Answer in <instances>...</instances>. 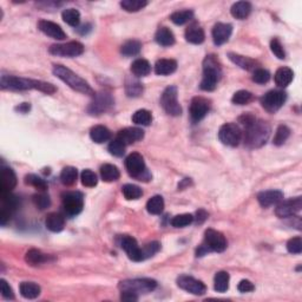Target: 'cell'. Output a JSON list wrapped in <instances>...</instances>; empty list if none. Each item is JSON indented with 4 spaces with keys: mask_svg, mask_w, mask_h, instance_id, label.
<instances>
[{
    "mask_svg": "<svg viewBox=\"0 0 302 302\" xmlns=\"http://www.w3.org/2000/svg\"><path fill=\"white\" fill-rule=\"evenodd\" d=\"M1 89L12 91H25V90H39V91L52 95L56 92V87L46 81L29 79V78L17 77V76H1Z\"/></svg>",
    "mask_w": 302,
    "mask_h": 302,
    "instance_id": "1",
    "label": "cell"
},
{
    "mask_svg": "<svg viewBox=\"0 0 302 302\" xmlns=\"http://www.w3.org/2000/svg\"><path fill=\"white\" fill-rule=\"evenodd\" d=\"M222 78V68L219 59L214 54H209L203 60V77L200 87L203 91H214Z\"/></svg>",
    "mask_w": 302,
    "mask_h": 302,
    "instance_id": "2",
    "label": "cell"
},
{
    "mask_svg": "<svg viewBox=\"0 0 302 302\" xmlns=\"http://www.w3.org/2000/svg\"><path fill=\"white\" fill-rule=\"evenodd\" d=\"M270 135V126L264 120L255 119L249 126L244 128V143L248 148L256 149L267 143Z\"/></svg>",
    "mask_w": 302,
    "mask_h": 302,
    "instance_id": "3",
    "label": "cell"
},
{
    "mask_svg": "<svg viewBox=\"0 0 302 302\" xmlns=\"http://www.w3.org/2000/svg\"><path fill=\"white\" fill-rule=\"evenodd\" d=\"M52 71L54 76H57L60 80L64 81L66 85L70 86L71 89L80 93H84V95L92 96V97L95 96V91L90 86V84L78 75H76L70 69L65 68L64 65H54Z\"/></svg>",
    "mask_w": 302,
    "mask_h": 302,
    "instance_id": "4",
    "label": "cell"
},
{
    "mask_svg": "<svg viewBox=\"0 0 302 302\" xmlns=\"http://www.w3.org/2000/svg\"><path fill=\"white\" fill-rule=\"evenodd\" d=\"M125 168L131 177L138 181L148 182L151 180V174L148 171L143 156L138 152H132L126 157Z\"/></svg>",
    "mask_w": 302,
    "mask_h": 302,
    "instance_id": "5",
    "label": "cell"
},
{
    "mask_svg": "<svg viewBox=\"0 0 302 302\" xmlns=\"http://www.w3.org/2000/svg\"><path fill=\"white\" fill-rule=\"evenodd\" d=\"M157 287V282L152 279H148V277H143V279H129L120 281L118 288L120 292H131L135 294H147L155 291Z\"/></svg>",
    "mask_w": 302,
    "mask_h": 302,
    "instance_id": "6",
    "label": "cell"
},
{
    "mask_svg": "<svg viewBox=\"0 0 302 302\" xmlns=\"http://www.w3.org/2000/svg\"><path fill=\"white\" fill-rule=\"evenodd\" d=\"M161 105L164 111L170 116L177 117L182 114V108L178 103L177 87L175 85L168 86L161 96Z\"/></svg>",
    "mask_w": 302,
    "mask_h": 302,
    "instance_id": "7",
    "label": "cell"
},
{
    "mask_svg": "<svg viewBox=\"0 0 302 302\" xmlns=\"http://www.w3.org/2000/svg\"><path fill=\"white\" fill-rule=\"evenodd\" d=\"M63 209L69 216H77L84 208V196L79 191H66L62 195Z\"/></svg>",
    "mask_w": 302,
    "mask_h": 302,
    "instance_id": "8",
    "label": "cell"
},
{
    "mask_svg": "<svg viewBox=\"0 0 302 302\" xmlns=\"http://www.w3.org/2000/svg\"><path fill=\"white\" fill-rule=\"evenodd\" d=\"M219 138L225 146L237 147L242 140V130L235 123H226L219 130Z\"/></svg>",
    "mask_w": 302,
    "mask_h": 302,
    "instance_id": "9",
    "label": "cell"
},
{
    "mask_svg": "<svg viewBox=\"0 0 302 302\" xmlns=\"http://www.w3.org/2000/svg\"><path fill=\"white\" fill-rule=\"evenodd\" d=\"M49 52L57 57H66V58H74L78 57L84 52V45L79 41H69L65 44H53L51 45Z\"/></svg>",
    "mask_w": 302,
    "mask_h": 302,
    "instance_id": "10",
    "label": "cell"
},
{
    "mask_svg": "<svg viewBox=\"0 0 302 302\" xmlns=\"http://www.w3.org/2000/svg\"><path fill=\"white\" fill-rule=\"evenodd\" d=\"M287 101V93L282 90H271L261 98V105L268 113H276Z\"/></svg>",
    "mask_w": 302,
    "mask_h": 302,
    "instance_id": "11",
    "label": "cell"
},
{
    "mask_svg": "<svg viewBox=\"0 0 302 302\" xmlns=\"http://www.w3.org/2000/svg\"><path fill=\"white\" fill-rule=\"evenodd\" d=\"M113 105V98L110 93L102 91L98 93H95L93 96L92 102L87 107V113L92 116H98L107 111Z\"/></svg>",
    "mask_w": 302,
    "mask_h": 302,
    "instance_id": "12",
    "label": "cell"
},
{
    "mask_svg": "<svg viewBox=\"0 0 302 302\" xmlns=\"http://www.w3.org/2000/svg\"><path fill=\"white\" fill-rule=\"evenodd\" d=\"M209 252L222 253L226 249V240L223 236L222 232L215 230V229H207L204 232V242Z\"/></svg>",
    "mask_w": 302,
    "mask_h": 302,
    "instance_id": "13",
    "label": "cell"
},
{
    "mask_svg": "<svg viewBox=\"0 0 302 302\" xmlns=\"http://www.w3.org/2000/svg\"><path fill=\"white\" fill-rule=\"evenodd\" d=\"M177 286L183 291L194 295H203L207 292V287L202 281L196 280L189 275H181L177 279Z\"/></svg>",
    "mask_w": 302,
    "mask_h": 302,
    "instance_id": "14",
    "label": "cell"
},
{
    "mask_svg": "<svg viewBox=\"0 0 302 302\" xmlns=\"http://www.w3.org/2000/svg\"><path fill=\"white\" fill-rule=\"evenodd\" d=\"M301 208H302V201L300 196H299V197L280 202L275 209V214L277 217H280V219L293 217L297 215L299 211L301 210Z\"/></svg>",
    "mask_w": 302,
    "mask_h": 302,
    "instance_id": "15",
    "label": "cell"
},
{
    "mask_svg": "<svg viewBox=\"0 0 302 302\" xmlns=\"http://www.w3.org/2000/svg\"><path fill=\"white\" fill-rule=\"evenodd\" d=\"M210 103L203 97L192 98L190 104V118L194 123H198L209 113Z\"/></svg>",
    "mask_w": 302,
    "mask_h": 302,
    "instance_id": "16",
    "label": "cell"
},
{
    "mask_svg": "<svg viewBox=\"0 0 302 302\" xmlns=\"http://www.w3.org/2000/svg\"><path fill=\"white\" fill-rule=\"evenodd\" d=\"M120 247H122V249L124 250L126 255L129 256V259L132 260V261L141 262L144 260L142 248H140L137 241L134 237L128 236V235L122 236V238H120Z\"/></svg>",
    "mask_w": 302,
    "mask_h": 302,
    "instance_id": "17",
    "label": "cell"
},
{
    "mask_svg": "<svg viewBox=\"0 0 302 302\" xmlns=\"http://www.w3.org/2000/svg\"><path fill=\"white\" fill-rule=\"evenodd\" d=\"M17 186V176L14 171L8 167L1 168L0 175V194L11 192Z\"/></svg>",
    "mask_w": 302,
    "mask_h": 302,
    "instance_id": "18",
    "label": "cell"
},
{
    "mask_svg": "<svg viewBox=\"0 0 302 302\" xmlns=\"http://www.w3.org/2000/svg\"><path fill=\"white\" fill-rule=\"evenodd\" d=\"M38 29L40 30L44 35L49 37L57 39V40H64L66 38V33L63 31V29L58 24L50 22V20H40L38 23Z\"/></svg>",
    "mask_w": 302,
    "mask_h": 302,
    "instance_id": "19",
    "label": "cell"
},
{
    "mask_svg": "<svg viewBox=\"0 0 302 302\" xmlns=\"http://www.w3.org/2000/svg\"><path fill=\"white\" fill-rule=\"evenodd\" d=\"M232 33V26L230 24L217 23L213 29V40L217 46L226 44L229 40Z\"/></svg>",
    "mask_w": 302,
    "mask_h": 302,
    "instance_id": "20",
    "label": "cell"
},
{
    "mask_svg": "<svg viewBox=\"0 0 302 302\" xmlns=\"http://www.w3.org/2000/svg\"><path fill=\"white\" fill-rule=\"evenodd\" d=\"M283 200V194L280 190H265L258 195V201L261 207L269 208L271 205L279 204Z\"/></svg>",
    "mask_w": 302,
    "mask_h": 302,
    "instance_id": "21",
    "label": "cell"
},
{
    "mask_svg": "<svg viewBox=\"0 0 302 302\" xmlns=\"http://www.w3.org/2000/svg\"><path fill=\"white\" fill-rule=\"evenodd\" d=\"M144 131L140 128H125L117 134V137L120 142L125 144V146H130V144L136 143V142L143 140Z\"/></svg>",
    "mask_w": 302,
    "mask_h": 302,
    "instance_id": "22",
    "label": "cell"
},
{
    "mask_svg": "<svg viewBox=\"0 0 302 302\" xmlns=\"http://www.w3.org/2000/svg\"><path fill=\"white\" fill-rule=\"evenodd\" d=\"M186 39L187 41L191 44H202L205 39V35L203 29L198 25V24H191L188 26V29L186 30Z\"/></svg>",
    "mask_w": 302,
    "mask_h": 302,
    "instance_id": "23",
    "label": "cell"
},
{
    "mask_svg": "<svg viewBox=\"0 0 302 302\" xmlns=\"http://www.w3.org/2000/svg\"><path fill=\"white\" fill-rule=\"evenodd\" d=\"M45 226L52 232L62 231L65 226L64 216L59 213H51L45 220Z\"/></svg>",
    "mask_w": 302,
    "mask_h": 302,
    "instance_id": "24",
    "label": "cell"
},
{
    "mask_svg": "<svg viewBox=\"0 0 302 302\" xmlns=\"http://www.w3.org/2000/svg\"><path fill=\"white\" fill-rule=\"evenodd\" d=\"M177 70V62L174 59H159L155 64V74L169 76Z\"/></svg>",
    "mask_w": 302,
    "mask_h": 302,
    "instance_id": "25",
    "label": "cell"
},
{
    "mask_svg": "<svg viewBox=\"0 0 302 302\" xmlns=\"http://www.w3.org/2000/svg\"><path fill=\"white\" fill-rule=\"evenodd\" d=\"M155 40L161 46H173L175 44V35L168 27H159L155 35Z\"/></svg>",
    "mask_w": 302,
    "mask_h": 302,
    "instance_id": "26",
    "label": "cell"
},
{
    "mask_svg": "<svg viewBox=\"0 0 302 302\" xmlns=\"http://www.w3.org/2000/svg\"><path fill=\"white\" fill-rule=\"evenodd\" d=\"M90 137L95 143L102 144L111 140V131L104 125H96L90 130Z\"/></svg>",
    "mask_w": 302,
    "mask_h": 302,
    "instance_id": "27",
    "label": "cell"
},
{
    "mask_svg": "<svg viewBox=\"0 0 302 302\" xmlns=\"http://www.w3.org/2000/svg\"><path fill=\"white\" fill-rule=\"evenodd\" d=\"M228 57H229V59L234 63V64L240 66V68L243 69V70L249 71V70H253V69H255L256 70L258 62L252 58H249V57H244V56H241V54H236L232 52L228 53Z\"/></svg>",
    "mask_w": 302,
    "mask_h": 302,
    "instance_id": "28",
    "label": "cell"
},
{
    "mask_svg": "<svg viewBox=\"0 0 302 302\" xmlns=\"http://www.w3.org/2000/svg\"><path fill=\"white\" fill-rule=\"evenodd\" d=\"M231 16L236 19H246L252 12V4L248 1H237L231 6Z\"/></svg>",
    "mask_w": 302,
    "mask_h": 302,
    "instance_id": "29",
    "label": "cell"
},
{
    "mask_svg": "<svg viewBox=\"0 0 302 302\" xmlns=\"http://www.w3.org/2000/svg\"><path fill=\"white\" fill-rule=\"evenodd\" d=\"M293 78H294V72L289 68H280L274 76L275 84L280 87L288 86L292 83Z\"/></svg>",
    "mask_w": 302,
    "mask_h": 302,
    "instance_id": "30",
    "label": "cell"
},
{
    "mask_svg": "<svg viewBox=\"0 0 302 302\" xmlns=\"http://www.w3.org/2000/svg\"><path fill=\"white\" fill-rule=\"evenodd\" d=\"M19 291L23 298L32 300V299H37L39 295H40L41 289L40 287L35 282H23L20 283Z\"/></svg>",
    "mask_w": 302,
    "mask_h": 302,
    "instance_id": "31",
    "label": "cell"
},
{
    "mask_svg": "<svg viewBox=\"0 0 302 302\" xmlns=\"http://www.w3.org/2000/svg\"><path fill=\"white\" fill-rule=\"evenodd\" d=\"M131 72L136 77H146L151 72L150 63L143 58L136 59L131 64Z\"/></svg>",
    "mask_w": 302,
    "mask_h": 302,
    "instance_id": "32",
    "label": "cell"
},
{
    "mask_svg": "<svg viewBox=\"0 0 302 302\" xmlns=\"http://www.w3.org/2000/svg\"><path fill=\"white\" fill-rule=\"evenodd\" d=\"M101 177L104 182H114V181L119 180L120 173L116 165L104 164L101 167Z\"/></svg>",
    "mask_w": 302,
    "mask_h": 302,
    "instance_id": "33",
    "label": "cell"
},
{
    "mask_svg": "<svg viewBox=\"0 0 302 302\" xmlns=\"http://www.w3.org/2000/svg\"><path fill=\"white\" fill-rule=\"evenodd\" d=\"M229 280H230V276L226 271L221 270L216 273L215 277H214V288H215V291L219 293H225L228 291Z\"/></svg>",
    "mask_w": 302,
    "mask_h": 302,
    "instance_id": "34",
    "label": "cell"
},
{
    "mask_svg": "<svg viewBox=\"0 0 302 302\" xmlns=\"http://www.w3.org/2000/svg\"><path fill=\"white\" fill-rule=\"evenodd\" d=\"M147 210L151 215H159L164 210V200L162 196H152L147 203Z\"/></svg>",
    "mask_w": 302,
    "mask_h": 302,
    "instance_id": "35",
    "label": "cell"
},
{
    "mask_svg": "<svg viewBox=\"0 0 302 302\" xmlns=\"http://www.w3.org/2000/svg\"><path fill=\"white\" fill-rule=\"evenodd\" d=\"M25 261L31 265H38L47 261V255L39 249H30L25 255Z\"/></svg>",
    "mask_w": 302,
    "mask_h": 302,
    "instance_id": "36",
    "label": "cell"
},
{
    "mask_svg": "<svg viewBox=\"0 0 302 302\" xmlns=\"http://www.w3.org/2000/svg\"><path fill=\"white\" fill-rule=\"evenodd\" d=\"M141 50H142V43L140 40H135V39L125 41V43L122 45V47H120V52L126 57L136 56V54L141 52Z\"/></svg>",
    "mask_w": 302,
    "mask_h": 302,
    "instance_id": "37",
    "label": "cell"
},
{
    "mask_svg": "<svg viewBox=\"0 0 302 302\" xmlns=\"http://www.w3.org/2000/svg\"><path fill=\"white\" fill-rule=\"evenodd\" d=\"M192 18H194V11L183 10L174 12L170 16V20L176 25H184V24L189 23Z\"/></svg>",
    "mask_w": 302,
    "mask_h": 302,
    "instance_id": "38",
    "label": "cell"
},
{
    "mask_svg": "<svg viewBox=\"0 0 302 302\" xmlns=\"http://www.w3.org/2000/svg\"><path fill=\"white\" fill-rule=\"evenodd\" d=\"M78 177V171L77 169L74 167H65L62 170V173H60V181H62V183L64 184V186H74L76 183V181H77Z\"/></svg>",
    "mask_w": 302,
    "mask_h": 302,
    "instance_id": "39",
    "label": "cell"
},
{
    "mask_svg": "<svg viewBox=\"0 0 302 302\" xmlns=\"http://www.w3.org/2000/svg\"><path fill=\"white\" fill-rule=\"evenodd\" d=\"M62 18L68 25L77 27L80 22V13L76 8H66V10L63 11Z\"/></svg>",
    "mask_w": 302,
    "mask_h": 302,
    "instance_id": "40",
    "label": "cell"
},
{
    "mask_svg": "<svg viewBox=\"0 0 302 302\" xmlns=\"http://www.w3.org/2000/svg\"><path fill=\"white\" fill-rule=\"evenodd\" d=\"M151 120H152V116H151L150 111L146 110V109H142V110H137L136 113L132 114V122L137 125H143L148 126L150 125Z\"/></svg>",
    "mask_w": 302,
    "mask_h": 302,
    "instance_id": "41",
    "label": "cell"
},
{
    "mask_svg": "<svg viewBox=\"0 0 302 302\" xmlns=\"http://www.w3.org/2000/svg\"><path fill=\"white\" fill-rule=\"evenodd\" d=\"M25 183L27 186H31L33 188H36L39 191H45L47 189V182L43 180L41 177L37 176L35 174H29L25 176Z\"/></svg>",
    "mask_w": 302,
    "mask_h": 302,
    "instance_id": "42",
    "label": "cell"
},
{
    "mask_svg": "<svg viewBox=\"0 0 302 302\" xmlns=\"http://www.w3.org/2000/svg\"><path fill=\"white\" fill-rule=\"evenodd\" d=\"M122 192L128 201L138 200L143 195L142 189L138 186H135V184H125L122 188Z\"/></svg>",
    "mask_w": 302,
    "mask_h": 302,
    "instance_id": "43",
    "label": "cell"
},
{
    "mask_svg": "<svg viewBox=\"0 0 302 302\" xmlns=\"http://www.w3.org/2000/svg\"><path fill=\"white\" fill-rule=\"evenodd\" d=\"M148 5L146 0H123L120 1V7L126 12H138Z\"/></svg>",
    "mask_w": 302,
    "mask_h": 302,
    "instance_id": "44",
    "label": "cell"
},
{
    "mask_svg": "<svg viewBox=\"0 0 302 302\" xmlns=\"http://www.w3.org/2000/svg\"><path fill=\"white\" fill-rule=\"evenodd\" d=\"M289 136H291V129H289L287 125L281 124L279 125V128H277L276 130L275 136H274L273 143L277 147L282 146V144L285 143L287 140H288Z\"/></svg>",
    "mask_w": 302,
    "mask_h": 302,
    "instance_id": "45",
    "label": "cell"
},
{
    "mask_svg": "<svg viewBox=\"0 0 302 302\" xmlns=\"http://www.w3.org/2000/svg\"><path fill=\"white\" fill-rule=\"evenodd\" d=\"M195 217L191 215V214H181V215H176L173 217L170 223L171 226H175V228H184V226L191 225L194 222Z\"/></svg>",
    "mask_w": 302,
    "mask_h": 302,
    "instance_id": "46",
    "label": "cell"
},
{
    "mask_svg": "<svg viewBox=\"0 0 302 302\" xmlns=\"http://www.w3.org/2000/svg\"><path fill=\"white\" fill-rule=\"evenodd\" d=\"M80 180L81 184H83L84 187H87V188H93V187L97 186L98 183L97 175L93 173L92 170H90V169L83 170V173L80 175Z\"/></svg>",
    "mask_w": 302,
    "mask_h": 302,
    "instance_id": "47",
    "label": "cell"
},
{
    "mask_svg": "<svg viewBox=\"0 0 302 302\" xmlns=\"http://www.w3.org/2000/svg\"><path fill=\"white\" fill-rule=\"evenodd\" d=\"M253 101V93L246 90H240L232 96L231 102L236 105H246Z\"/></svg>",
    "mask_w": 302,
    "mask_h": 302,
    "instance_id": "48",
    "label": "cell"
},
{
    "mask_svg": "<svg viewBox=\"0 0 302 302\" xmlns=\"http://www.w3.org/2000/svg\"><path fill=\"white\" fill-rule=\"evenodd\" d=\"M125 91L129 97H140L142 93H143V85H142L140 81H128L125 85Z\"/></svg>",
    "mask_w": 302,
    "mask_h": 302,
    "instance_id": "49",
    "label": "cell"
},
{
    "mask_svg": "<svg viewBox=\"0 0 302 302\" xmlns=\"http://www.w3.org/2000/svg\"><path fill=\"white\" fill-rule=\"evenodd\" d=\"M125 144L123 142H120L118 138H114L113 141H111V143L109 144L108 150L111 155L116 157H122L125 153Z\"/></svg>",
    "mask_w": 302,
    "mask_h": 302,
    "instance_id": "50",
    "label": "cell"
},
{
    "mask_svg": "<svg viewBox=\"0 0 302 302\" xmlns=\"http://www.w3.org/2000/svg\"><path fill=\"white\" fill-rule=\"evenodd\" d=\"M270 79V72L265 69L259 68L254 71L253 80L258 84H265Z\"/></svg>",
    "mask_w": 302,
    "mask_h": 302,
    "instance_id": "51",
    "label": "cell"
},
{
    "mask_svg": "<svg viewBox=\"0 0 302 302\" xmlns=\"http://www.w3.org/2000/svg\"><path fill=\"white\" fill-rule=\"evenodd\" d=\"M33 203H35L36 207L38 208V209L44 210L46 209V208H49L51 205V200L49 197V195L46 194H37L33 196Z\"/></svg>",
    "mask_w": 302,
    "mask_h": 302,
    "instance_id": "52",
    "label": "cell"
},
{
    "mask_svg": "<svg viewBox=\"0 0 302 302\" xmlns=\"http://www.w3.org/2000/svg\"><path fill=\"white\" fill-rule=\"evenodd\" d=\"M270 50L271 52H273L279 59H285L286 58V52L285 49H283L282 44H281V41L277 38L271 39L270 41Z\"/></svg>",
    "mask_w": 302,
    "mask_h": 302,
    "instance_id": "53",
    "label": "cell"
},
{
    "mask_svg": "<svg viewBox=\"0 0 302 302\" xmlns=\"http://www.w3.org/2000/svg\"><path fill=\"white\" fill-rule=\"evenodd\" d=\"M287 250L291 254H301L302 252V240L300 236L293 237L287 242Z\"/></svg>",
    "mask_w": 302,
    "mask_h": 302,
    "instance_id": "54",
    "label": "cell"
},
{
    "mask_svg": "<svg viewBox=\"0 0 302 302\" xmlns=\"http://www.w3.org/2000/svg\"><path fill=\"white\" fill-rule=\"evenodd\" d=\"M161 249V244H159L158 242H150L146 244V246L142 248V252H143V258L144 260L148 259V258H151V256L155 255L156 253H158V250Z\"/></svg>",
    "mask_w": 302,
    "mask_h": 302,
    "instance_id": "55",
    "label": "cell"
},
{
    "mask_svg": "<svg viewBox=\"0 0 302 302\" xmlns=\"http://www.w3.org/2000/svg\"><path fill=\"white\" fill-rule=\"evenodd\" d=\"M0 286H1V295L2 298L6 299V300H13L14 299V293L13 289L11 288V286L8 285L7 281L1 279L0 280Z\"/></svg>",
    "mask_w": 302,
    "mask_h": 302,
    "instance_id": "56",
    "label": "cell"
},
{
    "mask_svg": "<svg viewBox=\"0 0 302 302\" xmlns=\"http://www.w3.org/2000/svg\"><path fill=\"white\" fill-rule=\"evenodd\" d=\"M238 292L241 293H250L255 289V286L253 285V282H250L249 280H242L240 281V283L237 285Z\"/></svg>",
    "mask_w": 302,
    "mask_h": 302,
    "instance_id": "57",
    "label": "cell"
},
{
    "mask_svg": "<svg viewBox=\"0 0 302 302\" xmlns=\"http://www.w3.org/2000/svg\"><path fill=\"white\" fill-rule=\"evenodd\" d=\"M120 300L123 301H137L138 300V295L135 294V293L131 292H122V295H120Z\"/></svg>",
    "mask_w": 302,
    "mask_h": 302,
    "instance_id": "58",
    "label": "cell"
},
{
    "mask_svg": "<svg viewBox=\"0 0 302 302\" xmlns=\"http://www.w3.org/2000/svg\"><path fill=\"white\" fill-rule=\"evenodd\" d=\"M196 222L198 223V225H201V223H203L205 220H207V217H208V214L205 213V211L203 210V209H200L197 211V213H196Z\"/></svg>",
    "mask_w": 302,
    "mask_h": 302,
    "instance_id": "59",
    "label": "cell"
},
{
    "mask_svg": "<svg viewBox=\"0 0 302 302\" xmlns=\"http://www.w3.org/2000/svg\"><path fill=\"white\" fill-rule=\"evenodd\" d=\"M30 109H31V107H30L29 103H23V104H20L19 107H17V108H16V110L19 111V113H29Z\"/></svg>",
    "mask_w": 302,
    "mask_h": 302,
    "instance_id": "60",
    "label": "cell"
}]
</instances>
